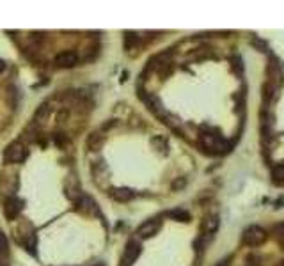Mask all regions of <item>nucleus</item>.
I'll return each mask as SVG.
<instances>
[{
  "label": "nucleus",
  "mask_w": 284,
  "mask_h": 266,
  "mask_svg": "<svg viewBox=\"0 0 284 266\" xmlns=\"http://www.w3.org/2000/svg\"><path fill=\"white\" fill-rule=\"evenodd\" d=\"M277 266H284V261H279V264H277Z\"/></svg>",
  "instance_id": "17"
},
{
  "label": "nucleus",
  "mask_w": 284,
  "mask_h": 266,
  "mask_svg": "<svg viewBox=\"0 0 284 266\" xmlns=\"http://www.w3.org/2000/svg\"><path fill=\"white\" fill-rule=\"evenodd\" d=\"M4 69H6V64H4V60H0V73L4 71Z\"/></svg>",
  "instance_id": "15"
},
{
  "label": "nucleus",
  "mask_w": 284,
  "mask_h": 266,
  "mask_svg": "<svg viewBox=\"0 0 284 266\" xmlns=\"http://www.w3.org/2000/svg\"><path fill=\"white\" fill-rule=\"evenodd\" d=\"M20 211H22V201H18V199H9L8 206H6V215H8L9 218H15Z\"/></svg>",
  "instance_id": "8"
},
{
  "label": "nucleus",
  "mask_w": 284,
  "mask_h": 266,
  "mask_svg": "<svg viewBox=\"0 0 284 266\" xmlns=\"http://www.w3.org/2000/svg\"><path fill=\"white\" fill-rule=\"evenodd\" d=\"M77 64H79V55L75 52H60L55 57L57 68H73Z\"/></svg>",
  "instance_id": "5"
},
{
  "label": "nucleus",
  "mask_w": 284,
  "mask_h": 266,
  "mask_svg": "<svg viewBox=\"0 0 284 266\" xmlns=\"http://www.w3.org/2000/svg\"><path fill=\"white\" fill-rule=\"evenodd\" d=\"M8 238H6L4 232H0V255H4L8 252Z\"/></svg>",
  "instance_id": "13"
},
{
  "label": "nucleus",
  "mask_w": 284,
  "mask_h": 266,
  "mask_svg": "<svg viewBox=\"0 0 284 266\" xmlns=\"http://www.w3.org/2000/svg\"><path fill=\"white\" fill-rule=\"evenodd\" d=\"M273 232H275V238H277V241H279V245L284 248V224L275 225V229H273Z\"/></svg>",
  "instance_id": "12"
},
{
  "label": "nucleus",
  "mask_w": 284,
  "mask_h": 266,
  "mask_svg": "<svg viewBox=\"0 0 284 266\" xmlns=\"http://www.w3.org/2000/svg\"><path fill=\"white\" fill-rule=\"evenodd\" d=\"M273 180H275L277 183H282L284 181V161L282 163H279L275 169H273Z\"/></svg>",
  "instance_id": "11"
},
{
  "label": "nucleus",
  "mask_w": 284,
  "mask_h": 266,
  "mask_svg": "<svg viewBox=\"0 0 284 266\" xmlns=\"http://www.w3.org/2000/svg\"><path fill=\"white\" fill-rule=\"evenodd\" d=\"M138 255H140V243L135 240H130L126 243V247H124L123 257H121V266H131L137 261Z\"/></svg>",
  "instance_id": "3"
},
{
  "label": "nucleus",
  "mask_w": 284,
  "mask_h": 266,
  "mask_svg": "<svg viewBox=\"0 0 284 266\" xmlns=\"http://www.w3.org/2000/svg\"><path fill=\"white\" fill-rule=\"evenodd\" d=\"M0 266H8V264H6V262H4V261H0Z\"/></svg>",
  "instance_id": "16"
},
{
  "label": "nucleus",
  "mask_w": 284,
  "mask_h": 266,
  "mask_svg": "<svg viewBox=\"0 0 284 266\" xmlns=\"http://www.w3.org/2000/svg\"><path fill=\"white\" fill-rule=\"evenodd\" d=\"M48 114H50V107L48 105H41L39 107V110L36 112V121H39V123H43V121L48 117Z\"/></svg>",
  "instance_id": "9"
},
{
  "label": "nucleus",
  "mask_w": 284,
  "mask_h": 266,
  "mask_svg": "<svg viewBox=\"0 0 284 266\" xmlns=\"http://www.w3.org/2000/svg\"><path fill=\"white\" fill-rule=\"evenodd\" d=\"M265 240H266V232L261 227H258V225H251V227L243 232V243L251 245V247H258V245L265 243Z\"/></svg>",
  "instance_id": "2"
},
{
  "label": "nucleus",
  "mask_w": 284,
  "mask_h": 266,
  "mask_svg": "<svg viewBox=\"0 0 284 266\" xmlns=\"http://www.w3.org/2000/svg\"><path fill=\"white\" fill-rule=\"evenodd\" d=\"M245 266H259V257H256V255H249Z\"/></svg>",
  "instance_id": "14"
},
{
  "label": "nucleus",
  "mask_w": 284,
  "mask_h": 266,
  "mask_svg": "<svg viewBox=\"0 0 284 266\" xmlns=\"http://www.w3.org/2000/svg\"><path fill=\"white\" fill-rule=\"evenodd\" d=\"M110 195H112V199L119 201V203H128L130 199L135 197V192H131L130 188L117 187V188H112V190H110Z\"/></svg>",
  "instance_id": "7"
},
{
  "label": "nucleus",
  "mask_w": 284,
  "mask_h": 266,
  "mask_svg": "<svg viewBox=\"0 0 284 266\" xmlns=\"http://www.w3.org/2000/svg\"><path fill=\"white\" fill-rule=\"evenodd\" d=\"M27 154H29L27 146H23L22 142H13L11 146H8V149H6L4 160L9 161V163H20V161L25 160Z\"/></svg>",
  "instance_id": "1"
},
{
  "label": "nucleus",
  "mask_w": 284,
  "mask_h": 266,
  "mask_svg": "<svg viewBox=\"0 0 284 266\" xmlns=\"http://www.w3.org/2000/svg\"><path fill=\"white\" fill-rule=\"evenodd\" d=\"M169 217H172V218H176V220H181V222H188V213L187 211H183V210H174V211H171L169 213Z\"/></svg>",
  "instance_id": "10"
},
{
  "label": "nucleus",
  "mask_w": 284,
  "mask_h": 266,
  "mask_svg": "<svg viewBox=\"0 0 284 266\" xmlns=\"http://www.w3.org/2000/svg\"><path fill=\"white\" fill-rule=\"evenodd\" d=\"M201 142L206 149L213 151V153H222L226 151V142L222 137L219 135H213V133H202L201 135Z\"/></svg>",
  "instance_id": "4"
},
{
  "label": "nucleus",
  "mask_w": 284,
  "mask_h": 266,
  "mask_svg": "<svg viewBox=\"0 0 284 266\" xmlns=\"http://www.w3.org/2000/svg\"><path fill=\"white\" fill-rule=\"evenodd\" d=\"M158 229H160V222L158 220H148L138 227L137 234H138V238L146 240V238H151L153 234H157Z\"/></svg>",
  "instance_id": "6"
}]
</instances>
